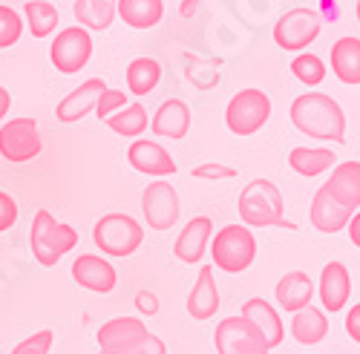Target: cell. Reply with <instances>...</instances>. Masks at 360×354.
I'll return each instance as SVG.
<instances>
[{
    "mask_svg": "<svg viewBox=\"0 0 360 354\" xmlns=\"http://www.w3.org/2000/svg\"><path fill=\"white\" fill-rule=\"evenodd\" d=\"M72 280L96 294H110L118 282V274L112 268V262H107L101 254H81L72 262Z\"/></svg>",
    "mask_w": 360,
    "mask_h": 354,
    "instance_id": "obj_13",
    "label": "cell"
},
{
    "mask_svg": "<svg viewBox=\"0 0 360 354\" xmlns=\"http://www.w3.org/2000/svg\"><path fill=\"white\" fill-rule=\"evenodd\" d=\"M211 236H214V219L211 216H193L182 233H179V240L173 245V254L176 259H182L188 265H196L202 262L207 245H211Z\"/></svg>",
    "mask_w": 360,
    "mask_h": 354,
    "instance_id": "obj_18",
    "label": "cell"
},
{
    "mask_svg": "<svg viewBox=\"0 0 360 354\" xmlns=\"http://www.w3.org/2000/svg\"><path fill=\"white\" fill-rule=\"evenodd\" d=\"M217 311H219V288L214 280V268L202 265L199 280L188 294V314L193 320H211Z\"/></svg>",
    "mask_w": 360,
    "mask_h": 354,
    "instance_id": "obj_20",
    "label": "cell"
},
{
    "mask_svg": "<svg viewBox=\"0 0 360 354\" xmlns=\"http://www.w3.org/2000/svg\"><path fill=\"white\" fill-rule=\"evenodd\" d=\"M233 176H236V170L225 167V164H199V167H193V179L219 182V179H233Z\"/></svg>",
    "mask_w": 360,
    "mask_h": 354,
    "instance_id": "obj_36",
    "label": "cell"
},
{
    "mask_svg": "<svg viewBox=\"0 0 360 354\" xmlns=\"http://www.w3.org/2000/svg\"><path fill=\"white\" fill-rule=\"evenodd\" d=\"M332 72L338 75V81L354 86L360 84V38H340L332 46Z\"/></svg>",
    "mask_w": 360,
    "mask_h": 354,
    "instance_id": "obj_24",
    "label": "cell"
},
{
    "mask_svg": "<svg viewBox=\"0 0 360 354\" xmlns=\"http://www.w3.org/2000/svg\"><path fill=\"white\" fill-rule=\"evenodd\" d=\"M23 35V18L12 9L0 4V49H9L20 41Z\"/></svg>",
    "mask_w": 360,
    "mask_h": 354,
    "instance_id": "obj_33",
    "label": "cell"
},
{
    "mask_svg": "<svg viewBox=\"0 0 360 354\" xmlns=\"http://www.w3.org/2000/svg\"><path fill=\"white\" fill-rule=\"evenodd\" d=\"M29 242H32L35 259L44 268H52V265H58V259L78 245V233L72 225L58 222L49 211H38L32 219V230H29Z\"/></svg>",
    "mask_w": 360,
    "mask_h": 354,
    "instance_id": "obj_4",
    "label": "cell"
},
{
    "mask_svg": "<svg viewBox=\"0 0 360 354\" xmlns=\"http://www.w3.org/2000/svg\"><path fill=\"white\" fill-rule=\"evenodd\" d=\"M101 354H167L162 337L150 334L139 317L107 320L96 334Z\"/></svg>",
    "mask_w": 360,
    "mask_h": 354,
    "instance_id": "obj_3",
    "label": "cell"
},
{
    "mask_svg": "<svg viewBox=\"0 0 360 354\" xmlns=\"http://www.w3.org/2000/svg\"><path fill=\"white\" fill-rule=\"evenodd\" d=\"M52 340H55V334H52L49 329H44V332H35L32 337L20 340V343L12 348V354H49V348H52Z\"/></svg>",
    "mask_w": 360,
    "mask_h": 354,
    "instance_id": "obj_34",
    "label": "cell"
},
{
    "mask_svg": "<svg viewBox=\"0 0 360 354\" xmlns=\"http://www.w3.org/2000/svg\"><path fill=\"white\" fill-rule=\"evenodd\" d=\"M239 317L248 320L251 326L259 332V337L265 340L268 348H277V346L283 343L285 326H283V320H280V311H277L271 303H268V300L251 297V300L243 306V311H239Z\"/></svg>",
    "mask_w": 360,
    "mask_h": 354,
    "instance_id": "obj_16",
    "label": "cell"
},
{
    "mask_svg": "<svg viewBox=\"0 0 360 354\" xmlns=\"http://www.w3.org/2000/svg\"><path fill=\"white\" fill-rule=\"evenodd\" d=\"M349 240H352V245H357L360 248V211L357 214H352V219H349Z\"/></svg>",
    "mask_w": 360,
    "mask_h": 354,
    "instance_id": "obj_40",
    "label": "cell"
},
{
    "mask_svg": "<svg viewBox=\"0 0 360 354\" xmlns=\"http://www.w3.org/2000/svg\"><path fill=\"white\" fill-rule=\"evenodd\" d=\"M179 193L170 182H153L147 185L144 193H141V214H144V222L147 228L153 230H170L176 222H179Z\"/></svg>",
    "mask_w": 360,
    "mask_h": 354,
    "instance_id": "obj_12",
    "label": "cell"
},
{
    "mask_svg": "<svg viewBox=\"0 0 360 354\" xmlns=\"http://www.w3.org/2000/svg\"><path fill=\"white\" fill-rule=\"evenodd\" d=\"M115 4L118 0H75L72 15L78 20V26L93 29V32H104L115 20Z\"/></svg>",
    "mask_w": 360,
    "mask_h": 354,
    "instance_id": "obj_28",
    "label": "cell"
},
{
    "mask_svg": "<svg viewBox=\"0 0 360 354\" xmlns=\"http://www.w3.org/2000/svg\"><path fill=\"white\" fill-rule=\"evenodd\" d=\"M239 219L245 228H288L294 230L297 225L285 219V202L283 193L274 182L268 179H254L239 193Z\"/></svg>",
    "mask_w": 360,
    "mask_h": 354,
    "instance_id": "obj_2",
    "label": "cell"
},
{
    "mask_svg": "<svg viewBox=\"0 0 360 354\" xmlns=\"http://www.w3.org/2000/svg\"><path fill=\"white\" fill-rule=\"evenodd\" d=\"M214 265L225 274H243L257 259V240L245 225H225L211 236Z\"/></svg>",
    "mask_w": 360,
    "mask_h": 354,
    "instance_id": "obj_5",
    "label": "cell"
},
{
    "mask_svg": "<svg viewBox=\"0 0 360 354\" xmlns=\"http://www.w3.org/2000/svg\"><path fill=\"white\" fill-rule=\"evenodd\" d=\"M326 193L332 196L338 204H343L346 211H357L360 208V162H340L335 164L328 182L323 185Z\"/></svg>",
    "mask_w": 360,
    "mask_h": 354,
    "instance_id": "obj_19",
    "label": "cell"
},
{
    "mask_svg": "<svg viewBox=\"0 0 360 354\" xmlns=\"http://www.w3.org/2000/svg\"><path fill=\"white\" fill-rule=\"evenodd\" d=\"M268 118H271V98H268L262 90H239L225 110V124L233 136H254L259 133Z\"/></svg>",
    "mask_w": 360,
    "mask_h": 354,
    "instance_id": "obj_7",
    "label": "cell"
},
{
    "mask_svg": "<svg viewBox=\"0 0 360 354\" xmlns=\"http://www.w3.org/2000/svg\"><path fill=\"white\" fill-rule=\"evenodd\" d=\"M202 0H182V6H179V12H182V18H191L196 9H199Z\"/></svg>",
    "mask_w": 360,
    "mask_h": 354,
    "instance_id": "obj_42",
    "label": "cell"
},
{
    "mask_svg": "<svg viewBox=\"0 0 360 354\" xmlns=\"http://www.w3.org/2000/svg\"><path fill=\"white\" fill-rule=\"evenodd\" d=\"M288 164L294 173L311 179V176L332 170L338 164V156H335V150H328V147H294L288 153Z\"/></svg>",
    "mask_w": 360,
    "mask_h": 354,
    "instance_id": "obj_25",
    "label": "cell"
},
{
    "mask_svg": "<svg viewBox=\"0 0 360 354\" xmlns=\"http://www.w3.org/2000/svg\"><path fill=\"white\" fill-rule=\"evenodd\" d=\"M291 124L317 141H346V115L343 107L326 93H303L291 101Z\"/></svg>",
    "mask_w": 360,
    "mask_h": 354,
    "instance_id": "obj_1",
    "label": "cell"
},
{
    "mask_svg": "<svg viewBox=\"0 0 360 354\" xmlns=\"http://www.w3.org/2000/svg\"><path fill=\"white\" fill-rule=\"evenodd\" d=\"M23 15H26L29 32H32L35 38L52 35L55 26H58V9L52 4H46V0H29V4L23 6Z\"/></svg>",
    "mask_w": 360,
    "mask_h": 354,
    "instance_id": "obj_31",
    "label": "cell"
},
{
    "mask_svg": "<svg viewBox=\"0 0 360 354\" xmlns=\"http://www.w3.org/2000/svg\"><path fill=\"white\" fill-rule=\"evenodd\" d=\"M104 122H107V127H110L112 133H118V136L139 138V136L147 130V110H144V104L133 101V104H127V107H122V110H115L110 118H104Z\"/></svg>",
    "mask_w": 360,
    "mask_h": 354,
    "instance_id": "obj_30",
    "label": "cell"
},
{
    "mask_svg": "<svg viewBox=\"0 0 360 354\" xmlns=\"http://www.w3.org/2000/svg\"><path fill=\"white\" fill-rule=\"evenodd\" d=\"M104 90H107L104 78H89V81H84L78 90H72L61 104L55 107L58 122H61V124H75V122H81L84 115L96 112V104H98V98H101Z\"/></svg>",
    "mask_w": 360,
    "mask_h": 354,
    "instance_id": "obj_17",
    "label": "cell"
},
{
    "mask_svg": "<svg viewBox=\"0 0 360 354\" xmlns=\"http://www.w3.org/2000/svg\"><path fill=\"white\" fill-rule=\"evenodd\" d=\"M162 81V64L156 61V58H136V61H130L127 67V90L133 96H147L153 93L156 86Z\"/></svg>",
    "mask_w": 360,
    "mask_h": 354,
    "instance_id": "obj_29",
    "label": "cell"
},
{
    "mask_svg": "<svg viewBox=\"0 0 360 354\" xmlns=\"http://www.w3.org/2000/svg\"><path fill=\"white\" fill-rule=\"evenodd\" d=\"M93 242L107 256H130L144 242V228L127 214H107L93 228Z\"/></svg>",
    "mask_w": 360,
    "mask_h": 354,
    "instance_id": "obj_6",
    "label": "cell"
},
{
    "mask_svg": "<svg viewBox=\"0 0 360 354\" xmlns=\"http://www.w3.org/2000/svg\"><path fill=\"white\" fill-rule=\"evenodd\" d=\"M115 12L133 29H153L165 18V4L162 0H118Z\"/></svg>",
    "mask_w": 360,
    "mask_h": 354,
    "instance_id": "obj_27",
    "label": "cell"
},
{
    "mask_svg": "<svg viewBox=\"0 0 360 354\" xmlns=\"http://www.w3.org/2000/svg\"><path fill=\"white\" fill-rule=\"evenodd\" d=\"M346 334H349L354 343H360V303H354V306L349 308V314H346Z\"/></svg>",
    "mask_w": 360,
    "mask_h": 354,
    "instance_id": "obj_39",
    "label": "cell"
},
{
    "mask_svg": "<svg viewBox=\"0 0 360 354\" xmlns=\"http://www.w3.org/2000/svg\"><path fill=\"white\" fill-rule=\"evenodd\" d=\"M217 354H268L271 348L265 346L259 332L243 317H225L214 332Z\"/></svg>",
    "mask_w": 360,
    "mask_h": 354,
    "instance_id": "obj_11",
    "label": "cell"
},
{
    "mask_svg": "<svg viewBox=\"0 0 360 354\" xmlns=\"http://www.w3.org/2000/svg\"><path fill=\"white\" fill-rule=\"evenodd\" d=\"M49 58L58 72L64 75L81 72L89 64V58H93V35H89V29L70 26L64 32H58L49 46Z\"/></svg>",
    "mask_w": 360,
    "mask_h": 354,
    "instance_id": "obj_9",
    "label": "cell"
},
{
    "mask_svg": "<svg viewBox=\"0 0 360 354\" xmlns=\"http://www.w3.org/2000/svg\"><path fill=\"white\" fill-rule=\"evenodd\" d=\"M354 12H357V23H360V0H357V6H354Z\"/></svg>",
    "mask_w": 360,
    "mask_h": 354,
    "instance_id": "obj_43",
    "label": "cell"
},
{
    "mask_svg": "<svg viewBox=\"0 0 360 354\" xmlns=\"http://www.w3.org/2000/svg\"><path fill=\"white\" fill-rule=\"evenodd\" d=\"M44 141H41V130L35 118H9V122L0 127V156L12 164H23L32 162L35 156H41Z\"/></svg>",
    "mask_w": 360,
    "mask_h": 354,
    "instance_id": "obj_8",
    "label": "cell"
},
{
    "mask_svg": "<svg viewBox=\"0 0 360 354\" xmlns=\"http://www.w3.org/2000/svg\"><path fill=\"white\" fill-rule=\"evenodd\" d=\"M127 162L133 170H139L144 176H173L176 173L173 156L159 141H150V138H136L127 147Z\"/></svg>",
    "mask_w": 360,
    "mask_h": 354,
    "instance_id": "obj_15",
    "label": "cell"
},
{
    "mask_svg": "<svg viewBox=\"0 0 360 354\" xmlns=\"http://www.w3.org/2000/svg\"><path fill=\"white\" fill-rule=\"evenodd\" d=\"M291 75L306 86H317L326 78V64H323V58H317L311 52H303L291 61Z\"/></svg>",
    "mask_w": 360,
    "mask_h": 354,
    "instance_id": "obj_32",
    "label": "cell"
},
{
    "mask_svg": "<svg viewBox=\"0 0 360 354\" xmlns=\"http://www.w3.org/2000/svg\"><path fill=\"white\" fill-rule=\"evenodd\" d=\"M136 308L147 317H153L159 314V300H156V294H150V291H139L136 294Z\"/></svg>",
    "mask_w": 360,
    "mask_h": 354,
    "instance_id": "obj_38",
    "label": "cell"
},
{
    "mask_svg": "<svg viewBox=\"0 0 360 354\" xmlns=\"http://www.w3.org/2000/svg\"><path fill=\"white\" fill-rule=\"evenodd\" d=\"M317 294H320V303L328 314L346 308V303L352 297V280H349V268L343 262H326L323 265Z\"/></svg>",
    "mask_w": 360,
    "mask_h": 354,
    "instance_id": "obj_14",
    "label": "cell"
},
{
    "mask_svg": "<svg viewBox=\"0 0 360 354\" xmlns=\"http://www.w3.org/2000/svg\"><path fill=\"white\" fill-rule=\"evenodd\" d=\"M291 334L297 343L303 346H317L320 340H326L328 334V320H326V311L314 308V306H306L294 311L291 317Z\"/></svg>",
    "mask_w": 360,
    "mask_h": 354,
    "instance_id": "obj_26",
    "label": "cell"
},
{
    "mask_svg": "<svg viewBox=\"0 0 360 354\" xmlns=\"http://www.w3.org/2000/svg\"><path fill=\"white\" fill-rule=\"evenodd\" d=\"M320 26H323L320 12L306 9V6L288 9L274 26V44L285 52H303L309 44L317 41Z\"/></svg>",
    "mask_w": 360,
    "mask_h": 354,
    "instance_id": "obj_10",
    "label": "cell"
},
{
    "mask_svg": "<svg viewBox=\"0 0 360 354\" xmlns=\"http://www.w3.org/2000/svg\"><path fill=\"white\" fill-rule=\"evenodd\" d=\"M9 107H12V96H9L6 86H0V122H4V118H6Z\"/></svg>",
    "mask_w": 360,
    "mask_h": 354,
    "instance_id": "obj_41",
    "label": "cell"
},
{
    "mask_svg": "<svg viewBox=\"0 0 360 354\" xmlns=\"http://www.w3.org/2000/svg\"><path fill=\"white\" fill-rule=\"evenodd\" d=\"M122 107H127V96L122 93V90H107L101 93V98H98V104H96V115L98 118H110L115 110H122Z\"/></svg>",
    "mask_w": 360,
    "mask_h": 354,
    "instance_id": "obj_35",
    "label": "cell"
},
{
    "mask_svg": "<svg viewBox=\"0 0 360 354\" xmlns=\"http://www.w3.org/2000/svg\"><path fill=\"white\" fill-rule=\"evenodd\" d=\"M317 285L311 282V277L306 271H288L280 282H277V306L285 308V311H300L311 306V297H314Z\"/></svg>",
    "mask_w": 360,
    "mask_h": 354,
    "instance_id": "obj_22",
    "label": "cell"
},
{
    "mask_svg": "<svg viewBox=\"0 0 360 354\" xmlns=\"http://www.w3.org/2000/svg\"><path fill=\"white\" fill-rule=\"evenodd\" d=\"M15 222H18V202L9 193L0 190V233L9 230Z\"/></svg>",
    "mask_w": 360,
    "mask_h": 354,
    "instance_id": "obj_37",
    "label": "cell"
},
{
    "mask_svg": "<svg viewBox=\"0 0 360 354\" xmlns=\"http://www.w3.org/2000/svg\"><path fill=\"white\" fill-rule=\"evenodd\" d=\"M311 225L320 230V233H340L349 219H352V211H346L343 204H338L332 196L326 193V188H320L311 199V214H309Z\"/></svg>",
    "mask_w": 360,
    "mask_h": 354,
    "instance_id": "obj_23",
    "label": "cell"
},
{
    "mask_svg": "<svg viewBox=\"0 0 360 354\" xmlns=\"http://www.w3.org/2000/svg\"><path fill=\"white\" fill-rule=\"evenodd\" d=\"M150 130H153L156 136L162 138H185L188 130H191V110L185 101H179V98H167L156 115H153V122H150Z\"/></svg>",
    "mask_w": 360,
    "mask_h": 354,
    "instance_id": "obj_21",
    "label": "cell"
}]
</instances>
